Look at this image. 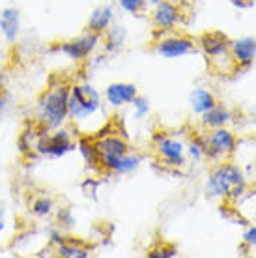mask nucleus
<instances>
[{
  "label": "nucleus",
  "mask_w": 256,
  "mask_h": 258,
  "mask_svg": "<svg viewBox=\"0 0 256 258\" xmlns=\"http://www.w3.org/2000/svg\"><path fill=\"white\" fill-rule=\"evenodd\" d=\"M70 114V90L66 86H58L47 92L39 101L38 116L47 129L58 127Z\"/></svg>",
  "instance_id": "f03ea898"
},
{
  "label": "nucleus",
  "mask_w": 256,
  "mask_h": 258,
  "mask_svg": "<svg viewBox=\"0 0 256 258\" xmlns=\"http://www.w3.org/2000/svg\"><path fill=\"white\" fill-rule=\"evenodd\" d=\"M39 154L49 155V157H62L64 154H68L70 150H73V141L68 131L60 129L52 135H41L39 137L38 144H36Z\"/></svg>",
  "instance_id": "423d86ee"
},
{
  "label": "nucleus",
  "mask_w": 256,
  "mask_h": 258,
  "mask_svg": "<svg viewBox=\"0 0 256 258\" xmlns=\"http://www.w3.org/2000/svg\"><path fill=\"white\" fill-rule=\"evenodd\" d=\"M230 56L239 68H249L256 58V39L239 38L230 43Z\"/></svg>",
  "instance_id": "9b49d317"
},
{
  "label": "nucleus",
  "mask_w": 256,
  "mask_h": 258,
  "mask_svg": "<svg viewBox=\"0 0 256 258\" xmlns=\"http://www.w3.org/2000/svg\"><path fill=\"white\" fill-rule=\"evenodd\" d=\"M189 103H191V109L197 112V114H204L206 110H210L212 107L217 105V99L210 90L206 88H197V90L191 92L189 96Z\"/></svg>",
  "instance_id": "4468645a"
},
{
  "label": "nucleus",
  "mask_w": 256,
  "mask_h": 258,
  "mask_svg": "<svg viewBox=\"0 0 256 258\" xmlns=\"http://www.w3.org/2000/svg\"><path fill=\"white\" fill-rule=\"evenodd\" d=\"M232 2H236V4H239V6H245L243 0H232Z\"/></svg>",
  "instance_id": "b1692460"
},
{
  "label": "nucleus",
  "mask_w": 256,
  "mask_h": 258,
  "mask_svg": "<svg viewBox=\"0 0 256 258\" xmlns=\"http://www.w3.org/2000/svg\"><path fill=\"white\" fill-rule=\"evenodd\" d=\"M232 120V112L228 109H224L223 105H215L210 110H206L202 114V123L208 129L215 127H224V123H228Z\"/></svg>",
  "instance_id": "2eb2a0df"
},
{
  "label": "nucleus",
  "mask_w": 256,
  "mask_h": 258,
  "mask_svg": "<svg viewBox=\"0 0 256 258\" xmlns=\"http://www.w3.org/2000/svg\"><path fill=\"white\" fill-rule=\"evenodd\" d=\"M101 109V97L90 84H77L70 90V114L75 120H86Z\"/></svg>",
  "instance_id": "7ed1b4c3"
},
{
  "label": "nucleus",
  "mask_w": 256,
  "mask_h": 258,
  "mask_svg": "<svg viewBox=\"0 0 256 258\" xmlns=\"http://www.w3.org/2000/svg\"><path fill=\"white\" fill-rule=\"evenodd\" d=\"M200 47L213 60H219L230 52V39L221 32H206L200 38Z\"/></svg>",
  "instance_id": "9d476101"
},
{
  "label": "nucleus",
  "mask_w": 256,
  "mask_h": 258,
  "mask_svg": "<svg viewBox=\"0 0 256 258\" xmlns=\"http://www.w3.org/2000/svg\"><path fill=\"white\" fill-rule=\"evenodd\" d=\"M236 144L237 141L230 129H212V133L206 137V157H210V159L228 157L236 152Z\"/></svg>",
  "instance_id": "39448f33"
},
{
  "label": "nucleus",
  "mask_w": 256,
  "mask_h": 258,
  "mask_svg": "<svg viewBox=\"0 0 256 258\" xmlns=\"http://www.w3.org/2000/svg\"><path fill=\"white\" fill-rule=\"evenodd\" d=\"M96 150L99 155V168L105 172H118L123 155L129 152V146L120 137L103 135L96 142Z\"/></svg>",
  "instance_id": "20e7f679"
},
{
  "label": "nucleus",
  "mask_w": 256,
  "mask_h": 258,
  "mask_svg": "<svg viewBox=\"0 0 256 258\" xmlns=\"http://www.w3.org/2000/svg\"><path fill=\"white\" fill-rule=\"evenodd\" d=\"M155 51L165 58H179V56H185L195 51V43H193V39L183 38V36H172V38L161 39Z\"/></svg>",
  "instance_id": "0eeeda50"
},
{
  "label": "nucleus",
  "mask_w": 256,
  "mask_h": 258,
  "mask_svg": "<svg viewBox=\"0 0 256 258\" xmlns=\"http://www.w3.org/2000/svg\"><path fill=\"white\" fill-rule=\"evenodd\" d=\"M243 241L250 247L256 245V226H250L249 230L243 234Z\"/></svg>",
  "instance_id": "5701e85b"
},
{
  "label": "nucleus",
  "mask_w": 256,
  "mask_h": 258,
  "mask_svg": "<svg viewBox=\"0 0 256 258\" xmlns=\"http://www.w3.org/2000/svg\"><path fill=\"white\" fill-rule=\"evenodd\" d=\"M179 21V8L172 0H161L154 10V25L161 30H172Z\"/></svg>",
  "instance_id": "f8f14e48"
},
{
  "label": "nucleus",
  "mask_w": 256,
  "mask_h": 258,
  "mask_svg": "<svg viewBox=\"0 0 256 258\" xmlns=\"http://www.w3.org/2000/svg\"><path fill=\"white\" fill-rule=\"evenodd\" d=\"M0 30L6 36L8 41H15L17 34H19V12L8 8L4 13L0 15Z\"/></svg>",
  "instance_id": "dca6fc26"
},
{
  "label": "nucleus",
  "mask_w": 256,
  "mask_h": 258,
  "mask_svg": "<svg viewBox=\"0 0 256 258\" xmlns=\"http://www.w3.org/2000/svg\"><path fill=\"white\" fill-rule=\"evenodd\" d=\"M79 146H81V152H83L86 163L92 167H99V155H97L96 150V142H92L90 139H83L79 142Z\"/></svg>",
  "instance_id": "a211bd4d"
},
{
  "label": "nucleus",
  "mask_w": 256,
  "mask_h": 258,
  "mask_svg": "<svg viewBox=\"0 0 256 258\" xmlns=\"http://www.w3.org/2000/svg\"><path fill=\"white\" fill-rule=\"evenodd\" d=\"M120 6L129 13H141L146 8V0H120Z\"/></svg>",
  "instance_id": "412c9836"
},
{
  "label": "nucleus",
  "mask_w": 256,
  "mask_h": 258,
  "mask_svg": "<svg viewBox=\"0 0 256 258\" xmlns=\"http://www.w3.org/2000/svg\"><path fill=\"white\" fill-rule=\"evenodd\" d=\"M52 200L51 199H39L32 204V213L36 215H47V213L52 212Z\"/></svg>",
  "instance_id": "aec40b11"
},
{
  "label": "nucleus",
  "mask_w": 256,
  "mask_h": 258,
  "mask_svg": "<svg viewBox=\"0 0 256 258\" xmlns=\"http://www.w3.org/2000/svg\"><path fill=\"white\" fill-rule=\"evenodd\" d=\"M110 21H112V8L110 6H103L97 8L96 12L90 15L88 21V30L94 34H101L109 28Z\"/></svg>",
  "instance_id": "f3484780"
},
{
  "label": "nucleus",
  "mask_w": 256,
  "mask_h": 258,
  "mask_svg": "<svg viewBox=\"0 0 256 258\" xmlns=\"http://www.w3.org/2000/svg\"><path fill=\"white\" fill-rule=\"evenodd\" d=\"M245 180L243 172L239 167L232 165V163H221L212 170L210 180H208V191L213 197H230L237 199L243 193Z\"/></svg>",
  "instance_id": "f257e3e1"
},
{
  "label": "nucleus",
  "mask_w": 256,
  "mask_h": 258,
  "mask_svg": "<svg viewBox=\"0 0 256 258\" xmlns=\"http://www.w3.org/2000/svg\"><path fill=\"white\" fill-rule=\"evenodd\" d=\"M58 254L66 258H86L88 256V249H83V247H71L68 243H60L58 245Z\"/></svg>",
  "instance_id": "6ab92c4d"
},
{
  "label": "nucleus",
  "mask_w": 256,
  "mask_h": 258,
  "mask_svg": "<svg viewBox=\"0 0 256 258\" xmlns=\"http://www.w3.org/2000/svg\"><path fill=\"white\" fill-rule=\"evenodd\" d=\"M105 96L112 107H122V105L133 101V97L137 96V86L129 83H114L107 88Z\"/></svg>",
  "instance_id": "ddd939ff"
},
{
  "label": "nucleus",
  "mask_w": 256,
  "mask_h": 258,
  "mask_svg": "<svg viewBox=\"0 0 256 258\" xmlns=\"http://www.w3.org/2000/svg\"><path fill=\"white\" fill-rule=\"evenodd\" d=\"M133 107H135V110H137V118H144L150 112V103H148L144 97H141L139 94L133 97Z\"/></svg>",
  "instance_id": "4be33fe9"
},
{
  "label": "nucleus",
  "mask_w": 256,
  "mask_h": 258,
  "mask_svg": "<svg viewBox=\"0 0 256 258\" xmlns=\"http://www.w3.org/2000/svg\"><path fill=\"white\" fill-rule=\"evenodd\" d=\"M155 150L163 161H167V165H172V167H179L185 163V148L183 144L176 139H170V137H161L157 144H155Z\"/></svg>",
  "instance_id": "6e6552de"
},
{
  "label": "nucleus",
  "mask_w": 256,
  "mask_h": 258,
  "mask_svg": "<svg viewBox=\"0 0 256 258\" xmlns=\"http://www.w3.org/2000/svg\"><path fill=\"white\" fill-rule=\"evenodd\" d=\"M97 39H99V34H86V36H81L77 39H71V41L62 43V45L58 47V51H62L73 60H81L94 51Z\"/></svg>",
  "instance_id": "1a4fd4ad"
}]
</instances>
